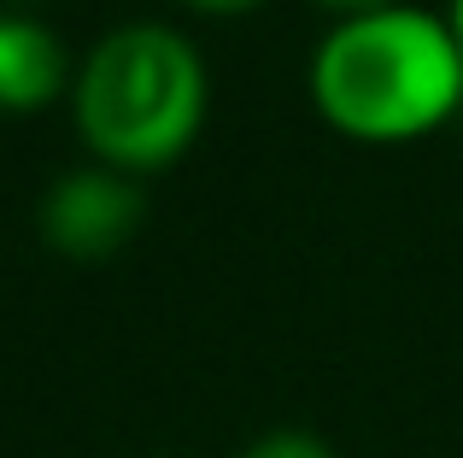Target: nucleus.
Returning a JSON list of instances; mask_svg holds the SVG:
<instances>
[{
	"mask_svg": "<svg viewBox=\"0 0 463 458\" xmlns=\"http://www.w3.org/2000/svg\"><path fill=\"white\" fill-rule=\"evenodd\" d=\"M147 224V183L112 165H71L47 183L42 206H35V229L42 241L71 264H106L129 247Z\"/></svg>",
	"mask_w": 463,
	"mask_h": 458,
	"instance_id": "nucleus-3",
	"label": "nucleus"
},
{
	"mask_svg": "<svg viewBox=\"0 0 463 458\" xmlns=\"http://www.w3.org/2000/svg\"><path fill=\"white\" fill-rule=\"evenodd\" d=\"M0 6H6V12H30L35 0H0Z\"/></svg>",
	"mask_w": 463,
	"mask_h": 458,
	"instance_id": "nucleus-9",
	"label": "nucleus"
},
{
	"mask_svg": "<svg viewBox=\"0 0 463 458\" xmlns=\"http://www.w3.org/2000/svg\"><path fill=\"white\" fill-rule=\"evenodd\" d=\"M328 18H352V12H375V6H399V0H317Z\"/></svg>",
	"mask_w": 463,
	"mask_h": 458,
	"instance_id": "nucleus-7",
	"label": "nucleus"
},
{
	"mask_svg": "<svg viewBox=\"0 0 463 458\" xmlns=\"http://www.w3.org/2000/svg\"><path fill=\"white\" fill-rule=\"evenodd\" d=\"M188 12H205V18H247V12H259L264 0H182Z\"/></svg>",
	"mask_w": 463,
	"mask_h": 458,
	"instance_id": "nucleus-6",
	"label": "nucleus"
},
{
	"mask_svg": "<svg viewBox=\"0 0 463 458\" xmlns=\"http://www.w3.org/2000/svg\"><path fill=\"white\" fill-rule=\"evenodd\" d=\"M71 77H77V53L65 47V35L47 30V18L35 12L0 6V112H42L71 94Z\"/></svg>",
	"mask_w": 463,
	"mask_h": 458,
	"instance_id": "nucleus-4",
	"label": "nucleus"
},
{
	"mask_svg": "<svg viewBox=\"0 0 463 458\" xmlns=\"http://www.w3.org/2000/svg\"><path fill=\"white\" fill-rule=\"evenodd\" d=\"M241 458H335V447L311 429H264L259 441L241 447Z\"/></svg>",
	"mask_w": 463,
	"mask_h": 458,
	"instance_id": "nucleus-5",
	"label": "nucleus"
},
{
	"mask_svg": "<svg viewBox=\"0 0 463 458\" xmlns=\"http://www.w3.org/2000/svg\"><path fill=\"white\" fill-rule=\"evenodd\" d=\"M446 24H452V35H458V53H463V0H452V6H446Z\"/></svg>",
	"mask_w": 463,
	"mask_h": 458,
	"instance_id": "nucleus-8",
	"label": "nucleus"
},
{
	"mask_svg": "<svg viewBox=\"0 0 463 458\" xmlns=\"http://www.w3.org/2000/svg\"><path fill=\"white\" fill-rule=\"evenodd\" d=\"M311 112L364 148L429 141L463 112V53L446 12L411 0L328 18L306 59Z\"/></svg>",
	"mask_w": 463,
	"mask_h": 458,
	"instance_id": "nucleus-1",
	"label": "nucleus"
},
{
	"mask_svg": "<svg viewBox=\"0 0 463 458\" xmlns=\"http://www.w3.org/2000/svg\"><path fill=\"white\" fill-rule=\"evenodd\" d=\"M71 129L94 165L129 177H158L182 165L212 118V71L188 30L158 18L112 24L77 53Z\"/></svg>",
	"mask_w": 463,
	"mask_h": 458,
	"instance_id": "nucleus-2",
	"label": "nucleus"
}]
</instances>
